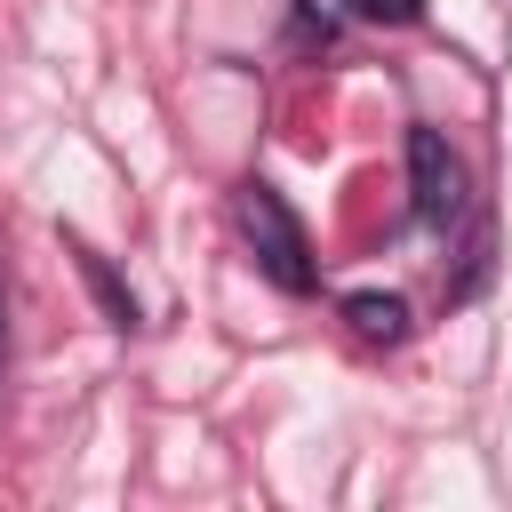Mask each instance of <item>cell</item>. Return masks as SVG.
<instances>
[{"label": "cell", "instance_id": "cell-1", "mask_svg": "<svg viewBox=\"0 0 512 512\" xmlns=\"http://www.w3.org/2000/svg\"><path fill=\"white\" fill-rule=\"evenodd\" d=\"M232 224H240V240H248V256H256V272H264L272 288H288V296H312V288H320L312 240H304L296 208H288L264 176H240V184H232Z\"/></svg>", "mask_w": 512, "mask_h": 512}, {"label": "cell", "instance_id": "cell-2", "mask_svg": "<svg viewBox=\"0 0 512 512\" xmlns=\"http://www.w3.org/2000/svg\"><path fill=\"white\" fill-rule=\"evenodd\" d=\"M408 192H416V216L432 232H456L472 216V176L440 128H408Z\"/></svg>", "mask_w": 512, "mask_h": 512}, {"label": "cell", "instance_id": "cell-3", "mask_svg": "<svg viewBox=\"0 0 512 512\" xmlns=\"http://www.w3.org/2000/svg\"><path fill=\"white\" fill-rule=\"evenodd\" d=\"M344 320H352L368 344H400V336H408V304H400V296H376V288L344 296Z\"/></svg>", "mask_w": 512, "mask_h": 512}, {"label": "cell", "instance_id": "cell-4", "mask_svg": "<svg viewBox=\"0 0 512 512\" xmlns=\"http://www.w3.org/2000/svg\"><path fill=\"white\" fill-rule=\"evenodd\" d=\"M72 256H80V272L96 280V296H104V312H112V328H136V296H128V288H120V280L104 272V256H96V248H80V240H72Z\"/></svg>", "mask_w": 512, "mask_h": 512}, {"label": "cell", "instance_id": "cell-5", "mask_svg": "<svg viewBox=\"0 0 512 512\" xmlns=\"http://www.w3.org/2000/svg\"><path fill=\"white\" fill-rule=\"evenodd\" d=\"M360 24H416L424 16V0H344Z\"/></svg>", "mask_w": 512, "mask_h": 512}, {"label": "cell", "instance_id": "cell-6", "mask_svg": "<svg viewBox=\"0 0 512 512\" xmlns=\"http://www.w3.org/2000/svg\"><path fill=\"white\" fill-rule=\"evenodd\" d=\"M0 376H8V288H0Z\"/></svg>", "mask_w": 512, "mask_h": 512}]
</instances>
